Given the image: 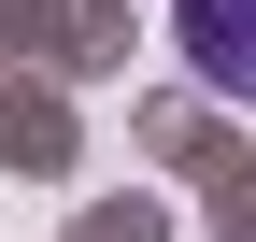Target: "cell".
<instances>
[{"label":"cell","mask_w":256,"mask_h":242,"mask_svg":"<svg viewBox=\"0 0 256 242\" xmlns=\"http://www.w3.org/2000/svg\"><path fill=\"white\" fill-rule=\"evenodd\" d=\"M185 57H200V86H228V100H256V0H171Z\"/></svg>","instance_id":"cell-1"}]
</instances>
